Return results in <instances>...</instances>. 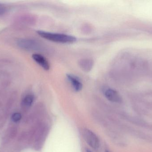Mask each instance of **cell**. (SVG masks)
<instances>
[{"label":"cell","mask_w":152,"mask_h":152,"mask_svg":"<svg viewBox=\"0 0 152 152\" xmlns=\"http://www.w3.org/2000/svg\"><path fill=\"white\" fill-rule=\"evenodd\" d=\"M87 152H91V151H87Z\"/></svg>","instance_id":"obj_11"},{"label":"cell","mask_w":152,"mask_h":152,"mask_svg":"<svg viewBox=\"0 0 152 152\" xmlns=\"http://www.w3.org/2000/svg\"><path fill=\"white\" fill-rule=\"evenodd\" d=\"M4 11H5V10H4V8L0 6V14H2V13H4Z\"/></svg>","instance_id":"obj_10"},{"label":"cell","mask_w":152,"mask_h":152,"mask_svg":"<svg viewBox=\"0 0 152 152\" xmlns=\"http://www.w3.org/2000/svg\"><path fill=\"white\" fill-rule=\"evenodd\" d=\"M106 152H108V151H106Z\"/></svg>","instance_id":"obj_13"},{"label":"cell","mask_w":152,"mask_h":152,"mask_svg":"<svg viewBox=\"0 0 152 152\" xmlns=\"http://www.w3.org/2000/svg\"><path fill=\"white\" fill-rule=\"evenodd\" d=\"M151 77L152 78V74H151Z\"/></svg>","instance_id":"obj_12"},{"label":"cell","mask_w":152,"mask_h":152,"mask_svg":"<svg viewBox=\"0 0 152 152\" xmlns=\"http://www.w3.org/2000/svg\"><path fill=\"white\" fill-rule=\"evenodd\" d=\"M19 47L26 50H37L40 48V45L35 40L29 39H20L17 42Z\"/></svg>","instance_id":"obj_3"},{"label":"cell","mask_w":152,"mask_h":152,"mask_svg":"<svg viewBox=\"0 0 152 152\" xmlns=\"http://www.w3.org/2000/svg\"><path fill=\"white\" fill-rule=\"evenodd\" d=\"M37 33L42 38L55 43H71L77 41L75 37L66 34L52 33L43 30H37Z\"/></svg>","instance_id":"obj_1"},{"label":"cell","mask_w":152,"mask_h":152,"mask_svg":"<svg viewBox=\"0 0 152 152\" xmlns=\"http://www.w3.org/2000/svg\"><path fill=\"white\" fill-rule=\"evenodd\" d=\"M83 138L87 143L94 150L98 149L100 146V141L96 135L88 129L83 131Z\"/></svg>","instance_id":"obj_2"},{"label":"cell","mask_w":152,"mask_h":152,"mask_svg":"<svg viewBox=\"0 0 152 152\" xmlns=\"http://www.w3.org/2000/svg\"><path fill=\"white\" fill-rule=\"evenodd\" d=\"M78 64L83 71L88 72L91 71L93 68L94 62L90 59H82L79 61Z\"/></svg>","instance_id":"obj_7"},{"label":"cell","mask_w":152,"mask_h":152,"mask_svg":"<svg viewBox=\"0 0 152 152\" xmlns=\"http://www.w3.org/2000/svg\"><path fill=\"white\" fill-rule=\"evenodd\" d=\"M33 59L45 70H49L50 65L47 60L42 55L38 54H35L32 55Z\"/></svg>","instance_id":"obj_6"},{"label":"cell","mask_w":152,"mask_h":152,"mask_svg":"<svg viewBox=\"0 0 152 152\" xmlns=\"http://www.w3.org/2000/svg\"><path fill=\"white\" fill-rule=\"evenodd\" d=\"M34 96L32 95H28L25 96L23 99V103L24 105L27 107H29L34 102Z\"/></svg>","instance_id":"obj_8"},{"label":"cell","mask_w":152,"mask_h":152,"mask_svg":"<svg viewBox=\"0 0 152 152\" xmlns=\"http://www.w3.org/2000/svg\"><path fill=\"white\" fill-rule=\"evenodd\" d=\"M66 77L75 92H79L82 90L83 84L79 78L72 74H66Z\"/></svg>","instance_id":"obj_5"},{"label":"cell","mask_w":152,"mask_h":152,"mask_svg":"<svg viewBox=\"0 0 152 152\" xmlns=\"http://www.w3.org/2000/svg\"><path fill=\"white\" fill-rule=\"evenodd\" d=\"M105 97L110 101L114 103H121L122 101L118 93L114 89L110 88H105L103 90Z\"/></svg>","instance_id":"obj_4"},{"label":"cell","mask_w":152,"mask_h":152,"mask_svg":"<svg viewBox=\"0 0 152 152\" xmlns=\"http://www.w3.org/2000/svg\"><path fill=\"white\" fill-rule=\"evenodd\" d=\"M21 118V116L20 113H16L13 114L12 119V120L14 121V122H17V121L20 120Z\"/></svg>","instance_id":"obj_9"}]
</instances>
